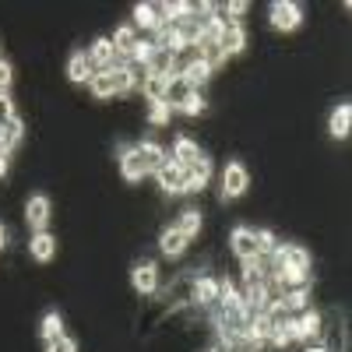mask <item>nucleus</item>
Returning <instances> with one entry per match:
<instances>
[{
    "label": "nucleus",
    "mask_w": 352,
    "mask_h": 352,
    "mask_svg": "<svg viewBox=\"0 0 352 352\" xmlns=\"http://www.w3.org/2000/svg\"><path fill=\"white\" fill-rule=\"evenodd\" d=\"M21 134H25V124L18 120V116H14V120H11L8 127H0V155L14 152L18 144H21Z\"/></svg>",
    "instance_id": "2eb2a0df"
},
{
    "label": "nucleus",
    "mask_w": 352,
    "mask_h": 352,
    "mask_svg": "<svg viewBox=\"0 0 352 352\" xmlns=\"http://www.w3.org/2000/svg\"><path fill=\"white\" fill-rule=\"evenodd\" d=\"M194 92H197V88H194V85H190L184 74H180V78H169V81H166V96H162V102H166L169 109H173V106L180 109V106H184V102H187Z\"/></svg>",
    "instance_id": "0eeeda50"
},
{
    "label": "nucleus",
    "mask_w": 352,
    "mask_h": 352,
    "mask_svg": "<svg viewBox=\"0 0 352 352\" xmlns=\"http://www.w3.org/2000/svg\"><path fill=\"white\" fill-rule=\"evenodd\" d=\"M155 180L166 194H187V184H184V169L176 166L173 159H166L159 169H155Z\"/></svg>",
    "instance_id": "39448f33"
},
{
    "label": "nucleus",
    "mask_w": 352,
    "mask_h": 352,
    "mask_svg": "<svg viewBox=\"0 0 352 352\" xmlns=\"http://www.w3.org/2000/svg\"><path fill=\"white\" fill-rule=\"evenodd\" d=\"M46 352H78V342H74V338H67V335H60V338L46 342Z\"/></svg>",
    "instance_id": "72a5a7b5"
},
{
    "label": "nucleus",
    "mask_w": 352,
    "mask_h": 352,
    "mask_svg": "<svg viewBox=\"0 0 352 352\" xmlns=\"http://www.w3.org/2000/svg\"><path fill=\"white\" fill-rule=\"evenodd\" d=\"M184 78H187V81H190V85L197 88V85H204V81L212 78V71H208V64H204V60H194V64H190V67L184 71Z\"/></svg>",
    "instance_id": "c85d7f7f"
},
{
    "label": "nucleus",
    "mask_w": 352,
    "mask_h": 352,
    "mask_svg": "<svg viewBox=\"0 0 352 352\" xmlns=\"http://www.w3.org/2000/svg\"><path fill=\"white\" fill-rule=\"evenodd\" d=\"M208 352H222V349H208Z\"/></svg>",
    "instance_id": "79ce46f5"
},
{
    "label": "nucleus",
    "mask_w": 352,
    "mask_h": 352,
    "mask_svg": "<svg viewBox=\"0 0 352 352\" xmlns=\"http://www.w3.org/2000/svg\"><path fill=\"white\" fill-rule=\"evenodd\" d=\"M243 46H247V32H243V25H226L222 28V36H219V50H222V56H236V53H243Z\"/></svg>",
    "instance_id": "6e6552de"
},
{
    "label": "nucleus",
    "mask_w": 352,
    "mask_h": 352,
    "mask_svg": "<svg viewBox=\"0 0 352 352\" xmlns=\"http://www.w3.org/2000/svg\"><path fill=\"white\" fill-rule=\"evenodd\" d=\"M131 282H134V289L141 292V296H152L155 285H159L155 264H152V261H138V264H134V272H131Z\"/></svg>",
    "instance_id": "423d86ee"
},
{
    "label": "nucleus",
    "mask_w": 352,
    "mask_h": 352,
    "mask_svg": "<svg viewBox=\"0 0 352 352\" xmlns=\"http://www.w3.org/2000/svg\"><path fill=\"white\" fill-rule=\"evenodd\" d=\"M109 81H113V96H124V92H131V88H134L138 74H134V67L113 64V67H109Z\"/></svg>",
    "instance_id": "4468645a"
},
{
    "label": "nucleus",
    "mask_w": 352,
    "mask_h": 352,
    "mask_svg": "<svg viewBox=\"0 0 352 352\" xmlns=\"http://www.w3.org/2000/svg\"><path fill=\"white\" fill-rule=\"evenodd\" d=\"M113 56H116L113 43H109V39H96L92 53H88V60H92V67H102V71H109V67H113Z\"/></svg>",
    "instance_id": "f3484780"
},
{
    "label": "nucleus",
    "mask_w": 352,
    "mask_h": 352,
    "mask_svg": "<svg viewBox=\"0 0 352 352\" xmlns=\"http://www.w3.org/2000/svg\"><path fill=\"white\" fill-rule=\"evenodd\" d=\"M300 21H303L300 4H292V0H275L272 4V25L278 32H292V28H300Z\"/></svg>",
    "instance_id": "7ed1b4c3"
},
{
    "label": "nucleus",
    "mask_w": 352,
    "mask_h": 352,
    "mask_svg": "<svg viewBox=\"0 0 352 352\" xmlns=\"http://www.w3.org/2000/svg\"><path fill=\"white\" fill-rule=\"evenodd\" d=\"M25 215H28V226L43 232L46 222H50V197L46 194H32V197H28V204H25Z\"/></svg>",
    "instance_id": "9d476101"
},
{
    "label": "nucleus",
    "mask_w": 352,
    "mask_h": 352,
    "mask_svg": "<svg viewBox=\"0 0 352 352\" xmlns=\"http://www.w3.org/2000/svg\"><path fill=\"white\" fill-rule=\"evenodd\" d=\"M349 124H352V106H349V102H342V106L331 113V120H328L331 138H345V134H349Z\"/></svg>",
    "instance_id": "a211bd4d"
},
{
    "label": "nucleus",
    "mask_w": 352,
    "mask_h": 352,
    "mask_svg": "<svg viewBox=\"0 0 352 352\" xmlns=\"http://www.w3.org/2000/svg\"><path fill=\"white\" fill-rule=\"evenodd\" d=\"M173 162L176 166H180V169H190L197 159H201V148H197V144L190 141V138H176V144H173Z\"/></svg>",
    "instance_id": "ddd939ff"
},
{
    "label": "nucleus",
    "mask_w": 352,
    "mask_h": 352,
    "mask_svg": "<svg viewBox=\"0 0 352 352\" xmlns=\"http://www.w3.org/2000/svg\"><path fill=\"white\" fill-rule=\"evenodd\" d=\"M8 173V155H0V176Z\"/></svg>",
    "instance_id": "ea45409f"
},
{
    "label": "nucleus",
    "mask_w": 352,
    "mask_h": 352,
    "mask_svg": "<svg viewBox=\"0 0 352 352\" xmlns=\"http://www.w3.org/2000/svg\"><path fill=\"white\" fill-rule=\"evenodd\" d=\"M67 78H71V81H78V85H81V81H92V78H96L92 60H88L85 53H74L71 60H67Z\"/></svg>",
    "instance_id": "dca6fc26"
},
{
    "label": "nucleus",
    "mask_w": 352,
    "mask_h": 352,
    "mask_svg": "<svg viewBox=\"0 0 352 352\" xmlns=\"http://www.w3.org/2000/svg\"><path fill=\"white\" fill-rule=\"evenodd\" d=\"M159 247H162V254H166V257H180V254H184V247H187V240L180 236V229L173 226V229H166L162 236H159Z\"/></svg>",
    "instance_id": "aec40b11"
},
{
    "label": "nucleus",
    "mask_w": 352,
    "mask_h": 352,
    "mask_svg": "<svg viewBox=\"0 0 352 352\" xmlns=\"http://www.w3.org/2000/svg\"><path fill=\"white\" fill-rule=\"evenodd\" d=\"M8 247V232H4V226H0V250Z\"/></svg>",
    "instance_id": "58836bf2"
},
{
    "label": "nucleus",
    "mask_w": 352,
    "mask_h": 352,
    "mask_svg": "<svg viewBox=\"0 0 352 352\" xmlns=\"http://www.w3.org/2000/svg\"><path fill=\"white\" fill-rule=\"evenodd\" d=\"M194 300L197 303H215L219 300V282L215 278H197L194 282Z\"/></svg>",
    "instance_id": "b1692460"
},
{
    "label": "nucleus",
    "mask_w": 352,
    "mask_h": 352,
    "mask_svg": "<svg viewBox=\"0 0 352 352\" xmlns=\"http://www.w3.org/2000/svg\"><path fill=\"white\" fill-rule=\"evenodd\" d=\"M88 85H92V96H96V99H113V81H109V71H99Z\"/></svg>",
    "instance_id": "cd10ccee"
},
{
    "label": "nucleus",
    "mask_w": 352,
    "mask_h": 352,
    "mask_svg": "<svg viewBox=\"0 0 352 352\" xmlns=\"http://www.w3.org/2000/svg\"><path fill=\"white\" fill-rule=\"evenodd\" d=\"M250 187V176H247V166L243 162H229L226 173H222V197L232 201V197H243Z\"/></svg>",
    "instance_id": "f03ea898"
},
{
    "label": "nucleus",
    "mask_w": 352,
    "mask_h": 352,
    "mask_svg": "<svg viewBox=\"0 0 352 352\" xmlns=\"http://www.w3.org/2000/svg\"><path fill=\"white\" fill-rule=\"evenodd\" d=\"M162 162H166V152L159 148L155 141H141V144H134V148L120 152V173H124V180H131V184H138L141 176L155 173Z\"/></svg>",
    "instance_id": "f257e3e1"
},
{
    "label": "nucleus",
    "mask_w": 352,
    "mask_h": 352,
    "mask_svg": "<svg viewBox=\"0 0 352 352\" xmlns=\"http://www.w3.org/2000/svg\"><path fill=\"white\" fill-rule=\"evenodd\" d=\"M292 331H296V338H320V331H324L320 314L317 310H303L296 320H292Z\"/></svg>",
    "instance_id": "9b49d317"
},
{
    "label": "nucleus",
    "mask_w": 352,
    "mask_h": 352,
    "mask_svg": "<svg viewBox=\"0 0 352 352\" xmlns=\"http://www.w3.org/2000/svg\"><path fill=\"white\" fill-rule=\"evenodd\" d=\"M180 113H187V116H197V113H204V99L194 92V96H190V99L180 106Z\"/></svg>",
    "instance_id": "c9c22d12"
},
{
    "label": "nucleus",
    "mask_w": 352,
    "mask_h": 352,
    "mask_svg": "<svg viewBox=\"0 0 352 352\" xmlns=\"http://www.w3.org/2000/svg\"><path fill=\"white\" fill-rule=\"evenodd\" d=\"M166 81L169 78H155V74H144V96H148L152 102H162V96H166Z\"/></svg>",
    "instance_id": "bb28decb"
},
{
    "label": "nucleus",
    "mask_w": 352,
    "mask_h": 352,
    "mask_svg": "<svg viewBox=\"0 0 352 352\" xmlns=\"http://www.w3.org/2000/svg\"><path fill=\"white\" fill-rule=\"evenodd\" d=\"M169 106L166 102H152V109H148V124H155V127H166L169 124Z\"/></svg>",
    "instance_id": "2f4dec72"
},
{
    "label": "nucleus",
    "mask_w": 352,
    "mask_h": 352,
    "mask_svg": "<svg viewBox=\"0 0 352 352\" xmlns=\"http://www.w3.org/2000/svg\"><path fill=\"white\" fill-rule=\"evenodd\" d=\"M134 21H138L141 28H159V25H162L159 4H138V8H134Z\"/></svg>",
    "instance_id": "412c9836"
},
{
    "label": "nucleus",
    "mask_w": 352,
    "mask_h": 352,
    "mask_svg": "<svg viewBox=\"0 0 352 352\" xmlns=\"http://www.w3.org/2000/svg\"><path fill=\"white\" fill-rule=\"evenodd\" d=\"M56 254V240L50 236V232H36V240H32V257L36 261H50Z\"/></svg>",
    "instance_id": "393cba45"
},
{
    "label": "nucleus",
    "mask_w": 352,
    "mask_h": 352,
    "mask_svg": "<svg viewBox=\"0 0 352 352\" xmlns=\"http://www.w3.org/2000/svg\"><path fill=\"white\" fill-rule=\"evenodd\" d=\"M39 335H43V342L60 338V335H64V320H60V314H56V310H50V314L43 317V324H39Z\"/></svg>",
    "instance_id": "4be33fe9"
},
{
    "label": "nucleus",
    "mask_w": 352,
    "mask_h": 352,
    "mask_svg": "<svg viewBox=\"0 0 352 352\" xmlns=\"http://www.w3.org/2000/svg\"><path fill=\"white\" fill-rule=\"evenodd\" d=\"M307 352H324V349H307Z\"/></svg>",
    "instance_id": "a19ab883"
},
{
    "label": "nucleus",
    "mask_w": 352,
    "mask_h": 352,
    "mask_svg": "<svg viewBox=\"0 0 352 352\" xmlns=\"http://www.w3.org/2000/svg\"><path fill=\"white\" fill-rule=\"evenodd\" d=\"M232 254H236L240 261H250V257H257V236H254V229H247V226H236L232 229Z\"/></svg>",
    "instance_id": "1a4fd4ad"
},
{
    "label": "nucleus",
    "mask_w": 352,
    "mask_h": 352,
    "mask_svg": "<svg viewBox=\"0 0 352 352\" xmlns=\"http://www.w3.org/2000/svg\"><path fill=\"white\" fill-rule=\"evenodd\" d=\"M152 53H155V43H152V39H148V43H144V39H138V46H134V53H131V56H134V60L144 67V64L152 60Z\"/></svg>",
    "instance_id": "473e14b6"
},
{
    "label": "nucleus",
    "mask_w": 352,
    "mask_h": 352,
    "mask_svg": "<svg viewBox=\"0 0 352 352\" xmlns=\"http://www.w3.org/2000/svg\"><path fill=\"white\" fill-rule=\"evenodd\" d=\"M247 11V4H243V0H232V4H226V14H232V18H240Z\"/></svg>",
    "instance_id": "4c0bfd02"
},
{
    "label": "nucleus",
    "mask_w": 352,
    "mask_h": 352,
    "mask_svg": "<svg viewBox=\"0 0 352 352\" xmlns=\"http://www.w3.org/2000/svg\"><path fill=\"white\" fill-rule=\"evenodd\" d=\"M243 352H254V349H243Z\"/></svg>",
    "instance_id": "37998d69"
},
{
    "label": "nucleus",
    "mask_w": 352,
    "mask_h": 352,
    "mask_svg": "<svg viewBox=\"0 0 352 352\" xmlns=\"http://www.w3.org/2000/svg\"><path fill=\"white\" fill-rule=\"evenodd\" d=\"M14 120V102L8 96H0V127H8Z\"/></svg>",
    "instance_id": "f704fd0d"
},
{
    "label": "nucleus",
    "mask_w": 352,
    "mask_h": 352,
    "mask_svg": "<svg viewBox=\"0 0 352 352\" xmlns=\"http://www.w3.org/2000/svg\"><path fill=\"white\" fill-rule=\"evenodd\" d=\"M254 236H257V254L268 257V254H275V250H278V243H275V232H272V229H257Z\"/></svg>",
    "instance_id": "c756f323"
},
{
    "label": "nucleus",
    "mask_w": 352,
    "mask_h": 352,
    "mask_svg": "<svg viewBox=\"0 0 352 352\" xmlns=\"http://www.w3.org/2000/svg\"><path fill=\"white\" fill-rule=\"evenodd\" d=\"M278 303L285 307V314H292V310H310V292H307V285L289 289V292H282Z\"/></svg>",
    "instance_id": "6ab92c4d"
},
{
    "label": "nucleus",
    "mask_w": 352,
    "mask_h": 352,
    "mask_svg": "<svg viewBox=\"0 0 352 352\" xmlns=\"http://www.w3.org/2000/svg\"><path fill=\"white\" fill-rule=\"evenodd\" d=\"M11 78H14V71H11V64H8V60H0V96H4V92H8V88H11Z\"/></svg>",
    "instance_id": "e433bc0d"
},
{
    "label": "nucleus",
    "mask_w": 352,
    "mask_h": 352,
    "mask_svg": "<svg viewBox=\"0 0 352 352\" xmlns=\"http://www.w3.org/2000/svg\"><path fill=\"white\" fill-rule=\"evenodd\" d=\"M201 60L208 64V71H219V67L226 64V56H222L219 46H204V50H201Z\"/></svg>",
    "instance_id": "7c9ffc66"
},
{
    "label": "nucleus",
    "mask_w": 352,
    "mask_h": 352,
    "mask_svg": "<svg viewBox=\"0 0 352 352\" xmlns=\"http://www.w3.org/2000/svg\"><path fill=\"white\" fill-rule=\"evenodd\" d=\"M176 229H180V236H184V240H194V236H197V229H201V215H197V208H187V212L180 215V222H176Z\"/></svg>",
    "instance_id": "a878e982"
},
{
    "label": "nucleus",
    "mask_w": 352,
    "mask_h": 352,
    "mask_svg": "<svg viewBox=\"0 0 352 352\" xmlns=\"http://www.w3.org/2000/svg\"><path fill=\"white\" fill-rule=\"evenodd\" d=\"M275 268H296V272H310V254H307L303 247H278V250L272 254V268H268V272H275Z\"/></svg>",
    "instance_id": "20e7f679"
},
{
    "label": "nucleus",
    "mask_w": 352,
    "mask_h": 352,
    "mask_svg": "<svg viewBox=\"0 0 352 352\" xmlns=\"http://www.w3.org/2000/svg\"><path fill=\"white\" fill-rule=\"evenodd\" d=\"M113 50L116 53H134V46H138V36H134V28H127V25H120V28H116V32H113Z\"/></svg>",
    "instance_id": "5701e85b"
},
{
    "label": "nucleus",
    "mask_w": 352,
    "mask_h": 352,
    "mask_svg": "<svg viewBox=\"0 0 352 352\" xmlns=\"http://www.w3.org/2000/svg\"><path fill=\"white\" fill-rule=\"evenodd\" d=\"M208 176H212V162H208V155H201L190 169H184V184H187V190H204Z\"/></svg>",
    "instance_id": "f8f14e48"
}]
</instances>
